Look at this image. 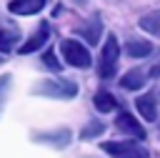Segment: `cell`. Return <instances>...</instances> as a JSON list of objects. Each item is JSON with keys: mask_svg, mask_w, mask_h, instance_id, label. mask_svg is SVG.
<instances>
[{"mask_svg": "<svg viewBox=\"0 0 160 158\" xmlns=\"http://www.w3.org/2000/svg\"><path fill=\"white\" fill-rule=\"evenodd\" d=\"M18 38H20V33H18L15 28H10V25H0V53H8V50L18 43Z\"/></svg>", "mask_w": 160, "mask_h": 158, "instance_id": "obj_13", "label": "cell"}, {"mask_svg": "<svg viewBox=\"0 0 160 158\" xmlns=\"http://www.w3.org/2000/svg\"><path fill=\"white\" fill-rule=\"evenodd\" d=\"M102 130H105V125H102L100 120H90V123L85 125V130L80 133V138H82V140H90V138H98Z\"/></svg>", "mask_w": 160, "mask_h": 158, "instance_id": "obj_16", "label": "cell"}, {"mask_svg": "<svg viewBox=\"0 0 160 158\" xmlns=\"http://www.w3.org/2000/svg\"><path fill=\"white\" fill-rule=\"evenodd\" d=\"M45 8V0H10L8 10L12 15H35Z\"/></svg>", "mask_w": 160, "mask_h": 158, "instance_id": "obj_8", "label": "cell"}, {"mask_svg": "<svg viewBox=\"0 0 160 158\" xmlns=\"http://www.w3.org/2000/svg\"><path fill=\"white\" fill-rule=\"evenodd\" d=\"M70 130L68 128H55V130H48V133H32V140L35 143H45L50 148H65L70 143Z\"/></svg>", "mask_w": 160, "mask_h": 158, "instance_id": "obj_5", "label": "cell"}, {"mask_svg": "<svg viewBox=\"0 0 160 158\" xmlns=\"http://www.w3.org/2000/svg\"><path fill=\"white\" fill-rule=\"evenodd\" d=\"M0 63H2V55H0Z\"/></svg>", "mask_w": 160, "mask_h": 158, "instance_id": "obj_19", "label": "cell"}, {"mask_svg": "<svg viewBox=\"0 0 160 158\" xmlns=\"http://www.w3.org/2000/svg\"><path fill=\"white\" fill-rule=\"evenodd\" d=\"M125 50H128V55H132V58H145V55L152 53V45H150L148 40H128Z\"/></svg>", "mask_w": 160, "mask_h": 158, "instance_id": "obj_15", "label": "cell"}, {"mask_svg": "<svg viewBox=\"0 0 160 158\" xmlns=\"http://www.w3.org/2000/svg\"><path fill=\"white\" fill-rule=\"evenodd\" d=\"M92 103H95V108H98L100 113H110V110H115V108H118V100H115L108 90H98V93H95V98H92Z\"/></svg>", "mask_w": 160, "mask_h": 158, "instance_id": "obj_12", "label": "cell"}, {"mask_svg": "<svg viewBox=\"0 0 160 158\" xmlns=\"http://www.w3.org/2000/svg\"><path fill=\"white\" fill-rule=\"evenodd\" d=\"M48 38H50V25H48V23H42V25H40V28H38V30H35V33H32L22 45H20V53H22V55L35 53L38 48H42V45L48 43Z\"/></svg>", "mask_w": 160, "mask_h": 158, "instance_id": "obj_7", "label": "cell"}, {"mask_svg": "<svg viewBox=\"0 0 160 158\" xmlns=\"http://www.w3.org/2000/svg\"><path fill=\"white\" fill-rule=\"evenodd\" d=\"M110 158H150L148 150L138 143H130V140H108L100 145Z\"/></svg>", "mask_w": 160, "mask_h": 158, "instance_id": "obj_3", "label": "cell"}, {"mask_svg": "<svg viewBox=\"0 0 160 158\" xmlns=\"http://www.w3.org/2000/svg\"><path fill=\"white\" fill-rule=\"evenodd\" d=\"M32 93L35 95H45V98L68 100V98H75L78 95V85L72 80H40Z\"/></svg>", "mask_w": 160, "mask_h": 158, "instance_id": "obj_1", "label": "cell"}, {"mask_svg": "<svg viewBox=\"0 0 160 158\" xmlns=\"http://www.w3.org/2000/svg\"><path fill=\"white\" fill-rule=\"evenodd\" d=\"M60 53H62L65 63L72 65V68H88L90 65V50L85 45H80L78 40H62Z\"/></svg>", "mask_w": 160, "mask_h": 158, "instance_id": "obj_4", "label": "cell"}, {"mask_svg": "<svg viewBox=\"0 0 160 158\" xmlns=\"http://www.w3.org/2000/svg\"><path fill=\"white\" fill-rule=\"evenodd\" d=\"M100 30H102V23H100V18H92L88 25H82L80 28V35L90 43V45H95L98 40H100Z\"/></svg>", "mask_w": 160, "mask_h": 158, "instance_id": "obj_11", "label": "cell"}, {"mask_svg": "<svg viewBox=\"0 0 160 158\" xmlns=\"http://www.w3.org/2000/svg\"><path fill=\"white\" fill-rule=\"evenodd\" d=\"M42 63H45L50 70H60V63H58V58H55V53H52V50H48V53L42 55Z\"/></svg>", "mask_w": 160, "mask_h": 158, "instance_id": "obj_18", "label": "cell"}, {"mask_svg": "<svg viewBox=\"0 0 160 158\" xmlns=\"http://www.w3.org/2000/svg\"><path fill=\"white\" fill-rule=\"evenodd\" d=\"M118 55H120V45L115 35H108L102 53H100V63H98V75L100 78H112L115 75V65H118Z\"/></svg>", "mask_w": 160, "mask_h": 158, "instance_id": "obj_2", "label": "cell"}, {"mask_svg": "<svg viewBox=\"0 0 160 158\" xmlns=\"http://www.w3.org/2000/svg\"><path fill=\"white\" fill-rule=\"evenodd\" d=\"M135 108H138V113H140L145 120H155V118H158V105H155V95H152V93L140 95V98L135 100Z\"/></svg>", "mask_w": 160, "mask_h": 158, "instance_id": "obj_9", "label": "cell"}, {"mask_svg": "<svg viewBox=\"0 0 160 158\" xmlns=\"http://www.w3.org/2000/svg\"><path fill=\"white\" fill-rule=\"evenodd\" d=\"M10 75H0V110H2V105H5V98H8V93H10Z\"/></svg>", "mask_w": 160, "mask_h": 158, "instance_id": "obj_17", "label": "cell"}, {"mask_svg": "<svg viewBox=\"0 0 160 158\" xmlns=\"http://www.w3.org/2000/svg\"><path fill=\"white\" fill-rule=\"evenodd\" d=\"M115 128L122 130V133H128V135H132V138H138V140H142V138L148 135L145 128H142L130 113H118V118H115Z\"/></svg>", "mask_w": 160, "mask_h": 158, "instance_id": "obj_6", "label": "cell"}, {"mask_svg": "<svg viewBox=\"0 0 160 158\" xmlns=\"http://www.w3.org/2000/svg\"><path fill=\"white\" fill-rule=\"evenodd\" d=\"M140 28L150 35H160V10H152L140 18Z\"/></svg>", "mask_w": 160, "mask_h": 158, "instance_id": "obj_14", "label": "cell"}, {"mask_svg": "<svg viewBox=\"0 0 160 158\" xmlns=\"http://www.w3.org/2000/svg\"><path fill=\"white\" fill-rule=\"evenodd\" d=\"M120 85L125 88V90H138V88H142L145 85V73L142 70H128L122 78H120Z\"/></svg>", "mask_w": 160, "mask_h": 158, "instance_id": "obj_10", "label": "cell"}]
</instances>
